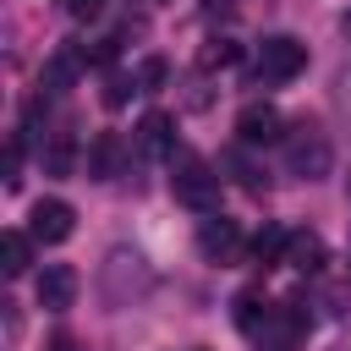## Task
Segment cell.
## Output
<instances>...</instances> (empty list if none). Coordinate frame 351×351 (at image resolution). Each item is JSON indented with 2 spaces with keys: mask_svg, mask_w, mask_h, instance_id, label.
<instances>
[{
  "mask_svg": "<svg viewBox=\"0 0 351 351\" xmlns=\"http://www.w3.org/2000/svg\"><path fill=\"white\" fill-rule=\"evenodd\" d=\"M77 285H82V280H77L71 263H44L33 291H38V307H44V313H66V307L77 302Z\"/></svg>",
  "mask_w": 351,
  "mask_h": 351,
  "instance_id": "obj_7",
  "label": "cell"
},
{
  "mask_svg": "<svg viewBox=\"0 0 351 351\" xmlns=\"http://www.w3.org/2000/svg\"><path fill=\"white\" fill-rule=\"evenodd\" d=\"M137 148L154 154V159H170V154H176V121H170L165 110H148V115L137 121Z\"/></svg>",
  "mask_w": 351,
  "mask_h": 351,
  "instance_id": "obj_8",
  "label": "cell"
},
{
  "mask_svg": "<svg viewBox=\"0 0 351 351\" xmlns=\"http://www.w3.org/2000/svg\"><path fill=\"white\" fill-rule=\"evenodd\" d=\"M236 137L247 148H269V143H285V115L274 104H247L236 115Z\"/></svg>",
  "mask_w": 351,
  "mask_h": 351,
  "instance_id": "obj_6",
  "label": "cell"
},
{
  "mask_svg": "<svg viewBox=\"0 0 351 351\" xmlns=\"http://www.w3.org/2000/svg\"><path fill=\"white\" fill-rule=\"evenodd\" d=\"M132 93H143V82H137V77H126V71H110L99 99H104V110H126V104H132Z\"/></svg>",
  "mask_w": 351,
  "mask_h": 351,
  "instance_id": "obj_15",
  "label": "cell"
},
{
  "mask_svg": "<svg viewBox=\"0 0 351 351\" xmlns=\"http://www.w3.org/2000/svg\"><path fill=\"white\" fill-rule=\"evenodd\" d=\"M137 82H143V93H159V88L170 82V60H165V55H148V60L137 66Z\"/></svg>",
  "mask_w": 351,
  "mask_h": 351,
  "instance_id": "obj_17",
  "label": "cell"
},
{
  "mask_svg": "<svg viewBox=\"0 0 351 351\" xmlns=\"http://www.w3.org/2000/svg\"><path fill=\"white\" fill-rule=\"evenodd\" d=\"M22 186V137L11 132L5 137V192H16Z\"/></svg>",
  "mask_w": 351,
  "mask_h": 351,
  "instance_id": "obj_18",
  "label": "cell"
},
{
  "mask_svg": "<svg viewBox=\"0 0 351 351\" xmlns=\"http://www.w3.org/2000/svg\"><path fill=\"white\" fill-rule=\"evenodd\" d=\"M247 252H252L258 269H280L285 252H291V230H285V225H263V230L247 241Z\"/></svg>",
  "mask_w": 351,
  "mask_h": 351,
  "instance_id": "obj_9",
  "label": "cell"
},
{
  "mask_svg": "<svg viewBox=\"0 0 351 351\" xmlns=\"http://www.w3.org/2000/svg\"><path fill=\"white\" fill-rule=\"evenodd\" d=\"M329 159H335V148H329V137L318 132V121H296V126L285 132V165H291V176L318 181V176H329Z\"/></svg>",
  "mask_w": 351,
  "mask_h": 351,
  "instance_id": "obj_2",
  "label": "cell"
},
{
  "mask_svg": "<svg viewBox=\"0 0 351 351\" xmlns=\"http://www.w3.org/2000/svg\"><path fill=\"white\" fill-rule=\"evenodd\" d=\"M0 269H5V280L33 269V230H5L0 236Z\"/></svg>",
  "mask_w": 351,
  "mask_h": 351,
  "instance_id": "obj_11",
  "label": "cell"
},
{
  "mask_svg": "<svg viewBox=\"0 0 351 351\" xmlns=\"http://www.w3.org/2000/svg\"><path fill=\"white\" fill-rule=\"evenodd\" d=\"M307 71V44L291 38V33H269L258 44V60H252V77L258 82H291Z\"/></svg>",
  "mask_w": 351,
  "mask_h": 351,
  "instance_id": "obj_3",
  "label": "cell"
},
{
  "mask_svg": "<svg viewBox=\"0 0 351 351\" xmlns=\"http://www.w3.org/2000/svg\"><path fill=\"white\" fill-rule=\"evenodd\" d=\"M324 258H329V252H324V241H318L313 230H291V252H285V263H291L296 274H318Z\"/></svg>",
  "mask_w": 351,
  "mask_h": 351,
  "instance_id": "obj_12",
  "label": "cell"
},
{
  "mask_svg": "<svg viewBox=\"0 0 351 351\" xmlns=\"http://www.w3.org/2000/svg\"><path fill=\"white\" fill-rule=\"evenodd\" d=\"M27 230H33L38 247H60V241L77 230V208H71L66 197H38L33 214H27Z\"/></svg>",
  "mask_w": 351,
  "mask_h": 351,
  "instance_id": "obj_4",
  "label": "cell"
},
{
  "mask_svg": "<svg viewBox=\"0 0 351 351\" xmlns=\"http://www.w3.org/2000/svg\"><path fill=\"white\" fill-rule=\"evenodd\" d=\"M241 60V44L236 38H208L203 49H197V71H225V66H236Z\"/></svg>",
  "mask_w": 351,
  "mask_h": 351,
  "instance_id": "obj_14",
  "label": "cell"
},
{
  "mask_svg": "<svg viewBox=\"0 0 351 351\" xmlns=\"http://www.w3.org/2000/svg\"><path fill=\"white\" fill-rule=\"evenodd\" d=\"M121 137L115 132H99L93 143H88V181H110L115 170H121Z\"/></svg>",
  "mask_w": 351,
  "mask_h": 351,
  "instance_id": "obj_10",
  "label": "cell"
},
{
  "mask_svg": "<svg viewBox=\"0 0 351 351\" xmlns=\"http://www.w3.org/2000/svg\"><path fill=\"white\" fill-rule=\"evenodd\" d=\"M71 165H77V148H71L66 132H55L49 148H44V170H49V176H71Z\"/></svg>",
  "mask_w": 351,
  "mask_h": 351,
  "instance_id": "obj_16",
  "label": "cell"
},
{
  "mask_svg": "<svg viewBox=\"0 0 351 351\" xmlns=\"http://www.w3.org/2000/svg\"><path fill=\"white\" fill-rule=\"evenodd\" d=\"M5 307V340H16L22 335V313H16V302H0Z\"/></svg>",
  "mask_w": 351,
  "mask_h": 351,
  "instance_id": "obj_21",
  "label": "cell"
},
{
  "mask_svg": "<svg viewBox=\"0 0 351 351\" xmlns=\"http://www.w3.org/2000/svg\"><path fill=\"white\" fill-rule=\"evenodd\" d=\"M170 192H176V203H186V208H197V214H214V203H219V176H214V165H208L203 154L176 148V154H170Z\"/></svg>",
  "mask_w": 351,
  "mask_h": 351,
  "instance_id": "obj_1",
  "label": "cell"
},
{
  "mask_svg": "<svg viewBox=\"0 0 351 351\" xmlns=\"http://www.w3.org/2000/svg\"><path fill=\"white\" fill-rule=\"evenodd\" d=\"M203 16L208 22H230L236 16V0H203Z\"/></svg>",
  "mask_w": 351,
  "mask_h": 351,
  "instance_id": "obj_20",
  "label": "cell"
},
{
  "mask_svg": "<svg viewBox=\"0 0 351 351\" xmlns=\"http://www.w3.org/2000/svg\"><path fill=\"white\" fill-rule=\"evenodd\" d=\"M44 351H77V340L60 329V335H49V346H44Z\"/></svg>",
  "mask_w": 351,
  "mask_h": 351,
  "instance_id": "obj_22",
  "label": "cell"
},
{
  "mask_svg": "<svg viewBox=\"0 0 351 351\" xmlns=\"http://www.w3.org/2000/svg\"><path fill=\"white\" fill-rule=\"evenodd\" d=\"M60 5H66V16H71V22H93V16H104V5H110V0H60Z\"/></svg>",
  "mask_w": 351,
  "mask_h": 351,
  "instance_id": "obj_19",
  "label": "cell"
},
{
  "mask_svg": "<svg viewBox=\"0 0 351 351\" xmlns=\"http://www.w3.org/2000/svg\"><path fill=\"white\" fill-rule=\"evenodd\" d=\"M269 313H274V302H263L258 291H241V296H236V329H241V335H263Z\"/></svg>",
  "mask_w": 351,
  "mask_h": 351,
  "instance_id": "obj_13",
  "label": "cell"
},
{
  "mask_svg": "<svg viewBox=\"0 0 351 351\" xmlns=\"http://www.w3.org/2000/svg\"><path fill=\"white\" fill-rule=\"evenodd\" d=\"M241 230H236V219H225V214H208L203 225H197V252L208 258V263H236L241 258Z\"/></svg>",
  "mask_w": 351,
  "mask_h": 351,
  "instance_id": "obj_5",
  "label": "cell"
},
{
  "mask_svg": "<svg viewBox=\"0 0 351 351\" xmlns=\"http://www.w3.org/2000/svg\"><path fill=\"white\" fill-rule=\"evenodd\" d=\"M340 33H346V44H351V11H346V16H340Z\"/></svg>",
  "mask_w": 351,
  "mask_h": 351,
  "instance_id": "obj_23",
  "label": "cell"
}]
</instances>
